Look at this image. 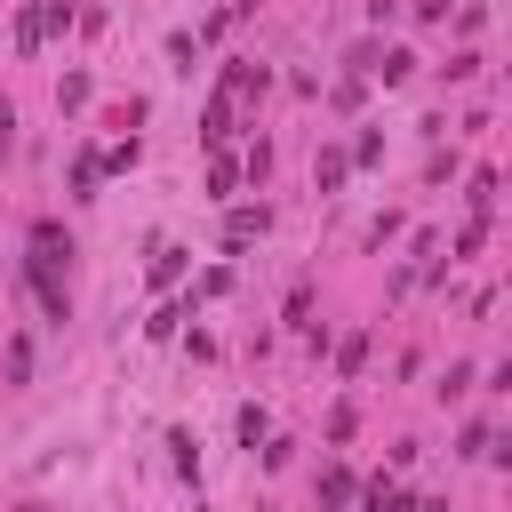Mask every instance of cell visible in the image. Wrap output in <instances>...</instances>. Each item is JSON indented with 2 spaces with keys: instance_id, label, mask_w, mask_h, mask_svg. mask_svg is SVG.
Returning <instances> with one entry per match:
<instances>
[{
  "instance_id": "obj_1",
  "label": "cell",
  "mask_w": 512,
  "mask_h": 512,
  "mask_svg": "<svg viewBox=\"0 0 512 512\" xmlns=\"http://www.w3.org/2000/svg\"><path fill=\"white\" fill-rule=\"evenodd\" d=\"M232 128H240V96H232V88H216V96H208V112H200V144H208V152H224V144H232Z\"/></svg>"
},
{
  "instance_id": "obj_2",
  "label": "cell",
  "mask_w": 512,
  "mask_h": 512,
  "mask_svg": "<svg viewBox=\"0 0 512 512\" xmlns=\"http://www.w3.org/2000/svg\"><path fill=\"white\" fill-rule=\"evenodd\" d=\"M64 256H72L64 224H56V216H40V224H32V240H24V264H40V272H64Z\"/></svg>"
},
{
  "instance_id": "obj_3",
  "label": "cell",
  "mask_w": 512,
  "mask_h": 512,
  "mask_svg": "<svg viewBox=\"0 0 512 512\" xmlns=\"http://www.w3.org/2000/svg\"><path fill=\"white\" fill-rule=\"evenodd\" d=\"M344 176H352V152H336V144H328V152L312 160V184H320V192H336Z\"/></svg>"
},
{
  "instance_id": "obj_4",
  "label": "cell",
  "mask_w": 512,
  "mask_h": 512,
  "mask_svg": "<svg viewBox=\"0 0 512 512\" xmlns=\"http://www.w3.org/2000/svg\"><path fill=\"white\" fill-rule=\"evenodd\" d=\"M256 232H264V208H232L224 216V248H248Z\"/></svg>"
},
{
  "instance_id": "obj_5",
  "label": "cell",
  "mask_w": 512,
  "mask_h": 512,
  "mask_svg": "<svg viewBox=\"0 0 512 512\" xmlns=\"http://www.w3.org/2000/svg\"><path fill=\"white\" fill-rule=\"evenodd\" d=\"M360 496V512H408V496L392 488V480H368V488H352Z\"/></svg>"
},
{
  "instance_id": "obj_6",
  "label": "cell",
  "mask_w": 512,
  "mask_h": 512,
  "mask_svg": "<svg viewBox=\"0 0 512 512\" xmlns=\"http://www.w3.org/2000/svg\"><path fill=\"white\" fill-rule=\"evenodd\" d=\"M176 272H184V248L160 240V248H152V288H176Z\"/></svg>"
},
{
  "instance_id": "obj_7",
  "label": "cell",
  "mask_w": 512,
  "mask_h": 512,
  "mask_svg": "<svg viewBox=\"0 0 512 512\" xmlns=\"http://www.w3.org/2000/svg\"><path fill=\"white\" fill-rule=\"evenodd\" d=\"M320 504H328V512H344V504H352V472H344V464H328V472H320Z\"/></svg>"
},
{
  "instance_id": "obj_8",
  "label": "cell",
  "mask_w": 512,
  "mask_h": 512,
  "mask_svg": "<svg viewBox=\"0 0 512 512\" xmlns=\"http://www.w3.org/2000/svg\"><path fill=\"white\" fill-rule=\"evenodd\" d=\"M40 40H48V32H40V8H32V0H24V8H16V56H32V48H40Z\"/></svg>"
},
{
  "instance_id": "obj_9",
  "label": "cell",
  "mask_w": 512,
  "mask_h": 512,
  "mask_svg": "<svg viewBox=\"0 0 512 512\" xmlns=\"http://www.w3.org/2000/svg\"><path fill=\"white\" fill-rule=\"evenodd\" d=\"M0 368H8V384H24V376H32V336H8V352H0Z\"/></svg>"
},
{
  "instance_id": "obj_10",
  "label": "cell",
  "mask_w": 512,
  "mask_h": 512,
  "mask_svg": "<svg viewBox=\"0 0 512 512\" xmlns=\"http://www.w3.org/2000/svg\"><path fill=\"white\" fill-rule=\"evenodd\" d=\"M80 104H88V72H64L56 80V112H80Z\"/></svg>"
},
{
  "instance_id": "obj_11",
  "label": "cell",
  "mask_w": 512,
  "mask_h": 512,
  "mask_svg": "<svg viewBox=\"0 0 512 512\" xmlns=\"http://www.w3.org/2000/svg\"><path fill=\"white\" fill-rule=\"evenodd\" d=\"M360 368H368V336H344L336 344V376H360Z\"/></svg>"
},
{
  "instance_id": "obj_12",
  "label": "cell",
  "mask_w": 512,
  "mask_h": 512,
  "mask_svg": "<svg viewBox=\"0 0 512 512\" xmlns=\"http://www.w3.org/2000/svg\"><path fill=\"white\" fill-rule=\"evenodd\" d=\"M408 64H416V56H408V48H384V56H376V80H384V88H392V80H408Z\"/></svg>"
},
{
  "instance_id": "obj_13",
  "label": "cell",
  "mask_w": 512,
  "mask_h": 512,
  "mask_svg": "<svg viewBox=\"0 0 512 512\" xmlns=\"http://www.w3.org/2000/svg\"><path fill=\"white\" fill-rule=\"evenodd\" d=\"M232 184H240V160L216 152V160H208V192H232Z\"/></svg>"
},
{
  "instance_id": "obj_14",
  "label": "cell",
  "mask_w": 512,
  "mask_h": 512,
  "mask_svg": "<svg viewBox=\"0 0 512 512\" xmlns=\"http://www.w3.org/2000/svg\"><path fill=\"white\" fill-rule=\"evenodd\" d=\"M464 200H472V216H488V208H496V168H480V176H472V192H464Z\"/></svg>"
},
{
  "instance_id": "obj_15",
  "label": "cell",
  "mask_w": 512,
  "mask_h": 512,
  "mask_svg": "<svg viewBox=\"0 0 512 512\" xmlns=\"http://www.w3.org/2000/svg\"><path fill=\"white\" fill-rule=\"evenodd\" d=\"M168 448H176V472L200 480V448H192V432H168Z\"/></svg>"
},
{
  "instance_id": "obj_16",
  "label": "cell",
  "mask_w": 512,
  "mask_h": 512,
  "mask_svg": "<svg viewBox=\"0 0 512 512\" xmlns=\"http://www.w3.org/2000/svg\"><path fill=\"white\" fill-rule=\"evenodd\" d=\"M80 16V0H40V32H64Z\"/></svg>"
},
{
  "instance_id": "obj_17",
  "label": "cell",
  "mask_w": 512,
  "mask_h": 512,
  "mask_svg": "<svg viewBox=\"0 0 512 512\" xmlns=\"http://www.w3.org/2000/svg\"><path fill=\"white\" fill-rule=\"evenodd\" d=\"M96 160H104L112 176H128V168H136V136H120V144H112V152H96Z\"/></svg>"
},
{
  "instance_id": "obj_18",
  "label": "cell",
  "mask_w": 512,
  "mask_h": 512,
  "mask_svg": "<svg viewBox=\"0 0 512 512\" xmlns=\"http://www.w3.org/2000/svg\"><path fill=\"white\" fill-rule=\"evenodd\" d=\"M240 176H256V184H264V176H272V144H248V152H240Z\"/></svg>"
},
{
  "instance_id": "obj_19",
  "label": "cell",
  "mask_w": 512,
  "mask_h": 512,
  "mask_svg": "<svg viewBox=\"0 0 512 512\" xmlns=\"http://www.w3.org/2000/svg\"><path fill=\"white\" fill-rule=\"evenodd\" d=\"M96 176H104V160H96V152H80V160H72V192H96Z\"/></svg>"
},
{
  "instance_id": "obj_20",
  "label": "cell",
  "mask_w": 512,
  "mask_h": 512,
  "mask_svg": "<svg viewBox=\"0 0 512 512\" xmlns=\"http://www.w3.org/2000/svg\"><path fill=\"white\" fill-rule=\"evenodd\" d=\"M488 440H496L488 424H464V432H456V456H488Z\"/></svg>"
},
{
  "instance_id": "obj_21",
  "label": "cell",
  "mask_w": 512,
  "mask_h": 512,
  "mask_svg": "<svg viewBox=\"0 0 512 512\" xmlns=\"http://www.w3.org/2000/svg\"><path fill=\"white\" fill-rule=\"evenodd\" d=\"M464 392H472V368H464V360H456V368H448V376H440V400H464Z\"/></svg>"
},
{
  "instance_id": "obj_22",
  "label": "cell",
  "mask_w": 512,
  "mask_h": 512,
  "mask_svg": "<svg viewBox=\"0 0 512 512\" xmlns=\"http://www.w3.org/2000/svg\"><path fill=\"white\" fill-rule=\"evenodd\" d=\"M8 152H16V112L0 104V160H8Z\"/></svg>"
},
{
  "instance_id": "obj_23",
  "label": "cell",
  "mask_w": 512,
  "mask_h": 512,
  "mask_svg": "<svg viewBox=\"0 0 512 512\" xmlns=\"http://www.w3.org/2000/svg\"><path fill=\"white\" fill-rule=\"evenodd\" d=\"M368 16H376V24H392V16H400V0H368Z\"/></svg>"
},
{
  "instance_id": "obj_24",
  "label": "cell",
  "mask_w": 512,
  "mask_h": 512,
  "mask_svg": "<svg viewBox=\"0 0 512 512\" xmlns=\"http://www.w3.org/2000/svg\"><path fill=\"white\" fill-rule=\"evenodd\" d=\"M408 512H448V504H440V496H416V504H408Z\"/></svg>"
}]
</instances>
